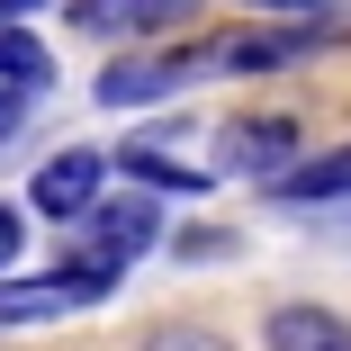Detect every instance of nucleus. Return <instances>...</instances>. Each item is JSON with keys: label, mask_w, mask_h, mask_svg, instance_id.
I'll list each match as a JSON object with an SVG mask.
<instances>
[{"label": "nucleus", "mask_w": 351, "mask_h": 351, "mask_svg": "<svg viewBox=\"0 0 351 351\" xmlns=\"http://www.w3.org/2000/svg\"><path fill=\"white\" fill-rule=\"evenodd\" d=\"M261 351H351V324L315 298H289V306L261 315Z\"/></svg>", "instance_id": "423d86ee"}, {"label": "nucleus", "mask_w": 351, "mask_h": 351, "mask_svg": "<svg viewBox=\"0 0 351 351\" xmlns=\"http://www.w3.org/2000/svg\"><path fill=\"white\" fill-rule=\"evenodd\" d=\"M243 10H270V19H315V10H342V0H243Z\"/></svg>", "instance_id": "dca6fc26"}, {"label": "nucleus", "mask_w": 351, "mask_h": 351, "mask_svg": "<svg viewBox=\"0 0 351 351\" xmlns=\"http://www.w3.org/2000/svg\"><path fill=\"white\" fill-rule=\"evenodd\" d=\"M19 243H27V217H19V207H10V198H0V270H10V261H19Z\"/></svg>", "instance_id": "4468645a"}, {"label": "nucleus", "mask_w": 351, "mask_h": 351, "mask_svg": "<svg viewBox=\"0 0 351 351\" xmlns=\"http://www.w3.org/2000/svg\"><path fill=\"white\" fill-rule=\"evenodd\" d=\"M99 180H108V154H90V145H63L54 162H36V180H27V207H36V217H54V226H73V217H90V207H99Z\"/></svg>", "instance_id": "20e7f679"}, {"label": "nucleus", "mask_w": 351, "mask_h": 351, "mask_svg": "<svg viewBox=\"0 0 351 351\" xmlns=\"http://www.w3.org/2000/svg\"><path fill=\"white\" fill-rule=\"evenodd\" d=\"M145 351H234L217 324H189V315H171V324H154L145 333Z\"/></svg>", "instance_id": "f8f14e48"}, {"label": "nucleus", "mask_w": 351, "mask_h": 351, "mask_svg": "<svg viewBox=\"0 0 351 351\" xmlns=\"http://www.w3.org/2000/svg\"><path fill=\"white\" fill-rule=\"evenodd\" d=\"M45 73H54V54H45L27 27H0V90H19V99H27Z\"/></svg>", "instance_id": "9d476101"}, {"label": "nucleus", "mask_w": 351, "mask_h": 351, "mask_svg": "<svg viewBox=\"0 0 351 351\" xmlns=\"http://www.w3.org/2000/svg\"><path fill=\"white\" fill-rule=\"evenodd\" d=\"M171 252H180V261H217V252H234V234H226V226H198V234H180Z\"/></svg>", "instance_id": "ddd939ff"}, {"label": "nucleus", "mask_w": 351, "mask_h": 351, "mask_svg": "<svg viewBox=\"0 0 351 351\" xmlns=\"http://www.w3.org/2000/svg\"><path fill=\"white\" fill-rule=\"evenodd\" d=\"M180 19H198V0H117V27L126 36H162Z\"/></svg>", "instance_id": "9b49d317"}, {"label": "nucleus", "mask_w": 351, "mask_h": 351, "mask_svg": "<svg viewBox=\"0 0 351 351\" xmlns=\"http://www.w3.org/2000/svg\"><path fill=\"white\" fill-rule=\"evenodd\" d=\"M108 162H126V189H207L198 162H171V154H154V145H126V154H108Z\"/></svg>", "instance_id": "1a4fd4ad"}, {"label": "nucleus", "mask_w": 351, "mask_h": 351, "mask_svg": "<svg viewBox=\"0 0 351 351\" xmlns=\"http://www.w3.org/2000/svg\"><path fill=\"white\" fill-rule=\"evenodd\" d=\"M207 54H189V45H171V54H126V63H108L99 73V108H154V99H171L189 73H198Z\"/></svg>", "instance_id": "39448f33"}, {"label": "nucleus", "mask_w": 351, "mask_h": 351, "mask_svg": "<svg viewBox=\"0 0 351 351\" xmlns=\"http://www.w3.org/2000/svg\"><path fill=\"white\" fill-rule=\"evenodd\" d=\"M351 45V19H306V27H243L226 45H198L207 63H226V73H270V63H306V54H333Z\"/></svg>", "instance_id": "f03ea898"}, {"label": "nucleus", "mask_w": 351, "mask_h": 351, "mask_svg": "<svg viewBox=\"0 0 351 351\" xmlns=\"http://www.w3.org/2000/svg\"><path fill=\"white\" fill-rule=\"evenodd\" d=\"M298 162V117H279V108H243L217 126V171L234 180H279Z\"/></svg>", "instance_id": "7ed1b4c3"}, {"label": "nucleus", "mask_w": 351, "mask_h": 351, "mask_svg": "<svg viewBox=\"0 0 351 351\" xmlns=\"http://www.w3.org/2000/svg\"><path fill=\"white\" fill-rule=\"evenodd\" d=\"M279 207H333V198H351V145H333V154H306V162H289L279 180H261Z\"/></svg>", "instance_id": "0eeeda50"}, {"label": "nucleus", "mask_w": 351, "mask_h": 351, "mask_svg": "<svg viewBox=\"0 0 351 351\" xmlns=\"http://www.w3.org/2000/svg\"><path fill=\"white\" fill-rule=\"evenodd\" d=\"M82 226H90V234H82L73 270H82V279H99V289H117V270H126V261H145V252L162 243V217H154V198H135V189H126V198H99Z\"/></svg>", "instance_id": "f257e3e1"}, {"label": "nucleus", "mask_w": 351, "mask_h": 351, "mask_svg": "<svg viewBox=\"0 0 351 351\" xmlns=\"http://www.w3.org/2000/svg\"><path fill=\"white\" fill-rule=\"evenodd\" d=\"M73 27H90V36H117V0H82V10H73Z\"/></svg>", "instance_id": "2eb2a0df"}, {"label": "nucleus", "mask_w": 351, "mask_h": 351, "mask_svg": "<svg viewBox=\"0 0 351 351\" xmlns=\"http://www.w3.org/2000/svg\"><path fill=\"white\" fill-rule=\"evenodd\" d=\"M19 117H27V99H19V90H0V135H19Z\"/></svg>", "instance_id": "f3484780"}, {"label": "nucleus", "mask_w": 351, "mask_h": 351, "mask_svg": "<svg viewBox=\"0 0 351 351\" xmlns=\"http://www.w3.org/2000/svg\"><path fill=\"white\" fill-rule=\"evenodd\" d=\"M73 298H108V289L82 279V270H63V279H10V289H0V333H10V324H45V315H63Z\"/></svg>", "instance_id": "6e6552de"}]
</instances>
